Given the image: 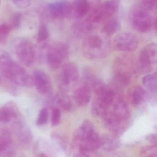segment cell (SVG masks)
Instances as JSON below:
<instances>
[{
    "instance_id": "cell-1",
    "label": "cell",
    "mask_w": 157,
    "mask_h": 157,
    "mask_svg": "<svg viewBox=\"0 0 157 157\" xmlns=\"http://www.w3.org/2000/svg\"><path fill=\"white\" fill-rule=\"evenodd\" d=\"M101 137L95 130L94 124L85 120L73 133L72 142L77 150V156L87 157L101 147Z\"/></svg>"
},
{
    "instance_id": "cell-2",
    "label": "cell",
    "mask_w": 157,
    "mask_h": 157,
    "mask_svg": "<svg viewBox=\"0 0 157 157\" xmlns=\"http://www.w3.org/2000/svg\"><path fill=\"white\" fill-rule=\"evenodd\" d=\"M0 59L1 77L17 86L29 88L34 85L33 76L14 61L9 53L5 51L1 52Z\"/></svg>"
},
{
    "instance_id": "cell-3",
    "label": "cell",
    "mask_w": 157,
    "mask_h": 157,
    "mask_svg": "<svg viewBox=\"0 0 157 157\" xmlns=\"http://www.w3.org/2000/svg\"><path fill=\"white\" fill-rule=\"evenodd\" d=\"M109 36L102 34L91 33L83 39L82 49L84 56L91 60L104 58L111 50Z\"/></svg>"
},
{
    "instance_id": "cell-4",
    "label": "cell",
    "mask_w": 157,
    "mask_h": 157,
    "mask_svg": "<svg viewBox=\"0 0 157 157\" xmlns=\"http://www.w3.org/2000/svg\"><path fill=\"white\" fill-rule=\"evenodd\" d=\"M69 56V47L64 43L57 42L49 46L46 54V60L52 70L61 68Z\"/></svg>"
},
{
    "instance_id": "cell-5",
    "label": "cell",
    "mask_w": 157,
    "mask_h": 157,
    "mask_svg": "<svg viewBox=\"0 0 157 157\" xmlns=\"http://www.w3.org/2000/svg\"><path fill=\"white\" fill-rule=\"evenodd\" d=\"M61 68L58 78V83L62 90H69L76 86L78 81V69L72 62H67Z\"/></svg>"
},
{
    "instance_id": "cell-6",
    "label": "cell",
    "mask_w": 157,
    "mask_h": 157,
    "mask_svg": "<svg viewBox=\"0 0 157 157\" xmlns=\"http://www.w3.org/2000/svg\"><path fill=\"white\" fill-rule=\"evenodd\" d=\"M131 22L133 28L139 33H147L152 27L151 16L147 10L142 5L133 10L131 14Z\"/></svg>"
},
{
    "instance_id": "cell-7",
    "label": "cell",
    "mask_w": 157,
    "mask_h": 157,
    "mask_svg": "<svg viewBox=\"0 0 157 157\" xmlns=\"http://www.w3.org/2000/svg\"><path fill=\"white\" fill-rule=\"evenodd\" d=\"M157 61V44L151 43L141 50L139 57L138 69L142 72H148Z\"/></svg>"
},
{
    "instance_id": "cell-8",
    "label": "cell",
    "mask_w": 157,
    "mask_h": 157,
    "mask_svg": "<svg viewBox=\"0 0 157 157\" xmlns=\"http://www.w3.org/2000/svg\"><path fill=\"white\" fill-rule=\"evenodd\" d=\"M16 54L20 61L27 67L32 66L36 58V52L33 44L27 40L19 42L16 48Z\"/></svg>"
},
{
    "instance_id": "cell-9",
    "label": "cell",
    "mask_w": 157,
    "mask_h": 157,
    "mask_svg": "<svg viewBox=\"0 0 157 157\" xmlns=\"http://www.w3.org/2000/svg\"><path fill=\"white\" fill-rule=\"evenodd\" d=\"M138 44L137 37L129 33H120L116 36L113 41L115 48L123 52H130L136 50Z\"/></svg>"
},
{
    "instance_id": "cell-10",
    "label": "cell",
    "mask_w": 157,
    "mask_h": 157,
    "mask_svg": "<svg viewBox=\"0 0 157 157\" xmlns=\"http://www.w3.org/2000/svg\"><path fill=\"white\" fill-rule=\"evenodd\" d=\"M102 118L106 128L113 135H121L127 127L128 120L120 119L112 112L108 111Z\"/></svg>"
},
{
    "instance_id": "cell-11",
    "label": "cell",
    "mask_w": 157,
    "mask_h": 157,
    "mask_svg": "<svg viewBox=\"0 0 157 157\" xmlns=\"http://www.w3.org/2000/svg\"><path fill=\"white\" fill-rule=\"evenodd\" d=\"M48 14L54 19L71 18V4L67 2H57L47 6Z\"/></svg>"
},
{
    "instance_id": "cell-12",
    "label": "cell",
    "mask_w": 157,
    "mask_h": 157,
    "mask_svg": "<svg viewBox=\"0 0 157 157\" xmlns=\"http://www.w3.org/2000/svg\"><path fill=\"white\" fill-rule=\"evenodd\" d=\"M32 76L34 85L39 93L44 95H47L51 93L52 82L49 76L45 72L40 70H36L34 71Z\"/></svg>"
},
{
    "instance_id": "cell-13",
    "label": "cell",
    "mask_w": 157,
    "mask_h": 157,
    "mask_svg": "<svg viewBox=\"0 0 157 157\" xmlns=\"http://www.w3.org/2000/svg\"><path fill=\"white\" fill-rule=\"evenodd\" d=\"M13 128L19 142L24 146H29L33 140V134L30 127L21 118L13 122Z\"/></svg>"
},
{
    "instance_id": "cell-14",
    "label": "cell",
    "mask_w": 157,
    "mask_h": 157,
    "mask_svg": "<svg viewBox=\"0 0 157 157\" xmlns=\"http://www.w3.org/2000/svg\"><path fill=\"white\" fill-rule=\"evenodd\" d=\"M15 153L10 131L6 128H2L0 131V156L12 157L15 156Z\"/></svg>"
},
{
    "instance_id": "cell-15",
    "label": "cell",
    "mask_w": 157,
    "mask_h": 157,
    "mask_svg": "<svg viewBox=\"0 0 157 157\" xmlns=\"http://www.w3.org/2000/svg\"><path fill=\"white\" fill-rule=\"evenodd\" d=\"M92 90L90 86L85 81L75 88L73 93V99L78 106L84 107L90 103Z\"/></svg>"
},
{
    "instance_id": "cell-16",
    "label": "cell",
    "mask_w": 157,
    "mask_h": 157,
    "mask_svg": "<svg viewBox=\"0 0 157 157\" xmlns=\"http://www.w3.org/2000/svg\"><path fill=\"white\" fill-rule=\"evenodd\" d=\"M133 66V61L129 57L123 56L117 58L114 63L115 75L130 78Z\"/></svg>"
},
{
    "instance_id": "cell-17",
    "label": "cell",
    "mask_w": 157,
    "mask_h": 157,
    "mask_svg": "<svg viewBox=\"0 0 157 157\" xmlns=\"http://www.w3.org/2000/svg\"><path fill=\"white\" fill-rule=\"evenodd\" d=\"M95 25L86 18L79 19L73 24L72 31L74 35L78 38H85L94 30Z\"/></svg>"
},
{
    "instance_id": "cell-18",
    "label": "cell",
    "mask_w": 157,
    "mask_h": 157,
    "mask_svg": "<svg viewBox=\"0 0 157 157\" xmlns=\"http://www.w3.org/2000/svg\"><path fill=\"white\" fill-rule=\"evenodd\" d=\"M19 117L18 108L12 102L7 103L0 110V120L2 123L6 124L11 120H15Z\"/></svg>"
},
{
    "instance_id": "cell-19",
    "label": "cell",
    "mask_w": 157,
    "mask_h": 157,
    "mask_svg": "<svg viewBox=\"0 0 157 157\" xmlns=\"http://www.w3.org/2000/svg\"><path fill=\"white\" fill-rule=\"evenodd\" d=\"M50 104L55 105L54 107H58L61 111L65 112H69L73 107L71 98L65 91L58 93L53 97Z\"/></svg>"
},
{
    "instance_id": "cell-20",
    "label": "cell",
    "mask_w": 157,
    "mask_h": 157,
    "mask_svg": "<svg viewBox=\"0 0 157 157\" xmlns=\"http://www.w3.org/2000/svg\"><path fill=\"white\" fill-rule=\"evenodd\" d=\"M71 4V18L82 19L87 15L90 10L89 0H74Z\"/></svg>"
},
{
    "instance_id": "cell-21",
    "label": "cell",
    "mask_w": 157,
    "mask_h": 157,
    "mask_svg": "<svg viewBox=\"0 0 157 157\" xmlns=\"http://www.w3.org/2000/svg\"><path fill=\"white\" fill-rule=\"evenodd\" d=\"M121 145L118 136L111 134L105 135L101 137V147L103 150L107 152L114 151L120 147Z\"/></svg>"
},
{
    "instance_id": "cell-22",
    "label": "cell",
    "mask_w": 157,
    "mask_h": 157,
    "mask_svg": "<svg viewBox=\"0 0 157 157\" xmlns=\"http://www.w3.org/2000/svg\"><path fill=\"white\" fill-rule=\"evenodd\" d=\"M113 113L120 119L128 120L129 117V111L128 106L123 100H119L114 104Z\"/></svg>"
},
{
    "instance_id": "cell-23",
    "label": "cell",
    "mask_w": 157,
    "mask_h": 157,
    "mask_svg": "<svg viewBox=\"0 0 157 157\" xmlns=\"http://www.w3.org/2000/svg\"><path fill=\"white\" fill-rule=\"evenodd\" d=\"M109 105L96 97L91 105V113L95 117H102L108 111Z\"/></svg>"
},
{
    "instance_id": "cell-24",
    "label": "cell",
    "mask_w": 157,
    "mask_h": 157,
    "mask_svg": "<svg viewBox=\"0 0 157 157\" xmlns=\"http://www.w3.org/2000/svg\"><path fill=\"white\" fill-rule=\"evenodd\" d=\"M119 7L118 0H109L103 2L102 4V13L104 20L114 14L118 10Z\"/></svg>"
},
{
    "instance_id": "cell-25",
    "label": "cell",
    "mask_w": 157,
    "mask_h": 157,
    "mask_svg": "<svg viewBox=\"0 0 157 157\" xmlns=\"http://www.w3.org/2000/svg\"><path fill=\"white\" fill-rule=\"evenodd\" d=\"M142 81L143 85L150 92H157V71L153 74H149L145 76Z\"/></svg>"
},
{
    "instance_id": "cell-26",
    "label": "cell",
    "mask_w": 157,
    "mask_h": 157,
    "mask_svg": "<svg viewBox=\"0 0 157 157\" xmlns=\"http://www.w3.org/2000/svg\"><path fill=\"white\" fill-rule=\"evenodd\" d=\"M120 27V23L117 19H111L107 21L103 27L102 32L109 36L114 34L119 31Z\"/></svg>"
},
{
    "instance_id": "cell-27",
    "label": "cell",
    "mask_w": 157,
    "mask_h": 157,
    "mask_svg": "<svg viewBox=\"0 0 157 157\" xmlns=\"http://www.w3.org/2000/svg\"><path fill=\"white\" fill-rule=\"evenodd\" d=\"M96 96L109 106L114 101L115 94L113 89L107 86L100 93L96 94Z\"/></svg>"
},
{
    "instance_id": "cell-28",
    "label": "cell",
    "mask_w": 157,
    "mask_h": 157,
    "mask_svg": "<svg viewBox=\"0 0 157 157\" xmlns=\"http://www.w3.org/2000/svg\"><path fill=\"white\" fill-rule=\"evenodd\" d=\"M146 93L143 88L137 87L136 88L131 94V101L133 105L138 106L140 105L145 99Z\"/></svg>"
},
{
    "instance_id": "cell-29",
    "label": "cell",
    "mask_w": 157,
    "mask_h": 157,
    "mask_svg": "<svg viewBox=\"0 0 157 157\" xmlns=\"http://www.w3.org/2000/svg\"><path fill=\"white\" fill-rule=\"evenodd\" d=\"M49 37V33L47 26L45 24L40 25L36 36L37 41L40 43H44L48 40Z\"/></svg>"
},
{
    "instance_id": "cell-30",
    "label": "cell",
    "mask_w": 157,
    "mask_h": 157,
    "mask_svg": "<svg viewBox=\"0 0 157 157\" xmlns=\"http://www.w3.org/2000/svg\"><path fill=\"white\" fill-rule=\"evenodd\" d=\"M140 154L142 157H157V144L143 147Z\"/></svg>"
},
{
    "instance_id": "cell-31",
    "label": "cell",
    "mask_w": 157,
    "mask_h": 157,
    "mask_svg": "<svg viewBox=\"0 0 157 157\" xmlns=\"http://www.w3.org/2000/svg\"><path fill=\"white\" fill-rule=\"evenodd\" d=\"M49 113L47 108H43L40 110L36 120V125L42 126L44 125L48 121Z\"/></svg>"
},
{
    "instance_id": "cell-32",
    "label": "cell",
    "mask_w": 157,
    "mask_h": 157,
    "mask_svg": "<svg viewBox=\"0 0 157 157\" xmlns=\"http://www.w3.org/2000/svg\"><path fill=\"white\" fill-rule=\"evenodd\" d=\"M11 31L9 25L3 23L0 26V43L4 44L8 39L10 32Z\"/></svg>"
},
{
    "instance_id": "cell-33",
    "label": "cell",
    "mask_w": 157,
    "mask_h": 157,
    "mask_svg": "<svg viewBox=\"0 0 157 157\" xmlns=\"http://www.w3.org/2000/svg\"><path fill=\"white\" fill-rule=\"evenodd\" d=\"M61 110L58 107H53L52 108L51 124L53 126H56L59 124L61 120Z\"/></svg>"
},
{
    "instance_id": "cell-34",
    "label": "cell",
    "mask_w": 157,
    "mask_h": 157,
    "mask_svg": "<svg viewBox=\"0 0 157 157\" xmlns=\"http://www.w3.org/2000/svg\"><path fill=\"white\" fill-rule=\"evenodd\" d=\"M21 14L20 13H16L13 14V16L9 24V26L11 30H16L19 28L21 25Z\"/></svg>"
},
{
    "instance_id": "cell-35",
    "label": "cell",
    "mask_w": 157,
    "mask_h": 157,
    "mask_svg": "<svg viewBox=\"0 0 157 157\" xmlns=\"http://www.w3.org/2000/svg\"><path fill=\"white\" fill-rule=\"evenodd\" d=\"M157 0H141L142 6L148 10H154Z\"/></svg>"
},
{
    "instance_id": "cell-36",
    "label": "cell",
    "mask_w": 157,
    "mask_h": 157,
    "mask_svg": "<svg viewBox=\"0 0 157 157\" xmlns=\"http://www.w3.org/2000/svg\"><path fill=\"white\" fill-rule=\"evenodd\" d=\"M13 3L20 8L28 7L32 2V0H11Z\"/></svg>"
},
{
    "instance_id": "cell-37",
    "label": "cell",
    "mask_w": 157,
    "mask_h": 157,
    "mask_svg": "<svg viewBox=\"0 0 157 157\" xmlns=\"http://www.w3.org/2000/svg\"><path fill=\"white\" fill-rule=\"evenodd\" d=\"M146 139L148 142L153 143L154 144H157V134H151L146 136Z\"/></svg>"
},
{
    "instance_id": "cell-38",
    "label": "cell",
    "mask_w": 157,
    "mask_h": 157,
    "mask_svg": "<svg viewBox=\"0 0 157 157\" xmlns=\"http://www.w3.org/2000/svg\"><path fill=\"white\" fill-rule=\"evenodd\" d=\"M155 30H156V31L157 32V18L156 19L155 22Z\"/></svg>"
},
{
    "instance_id": "cell-39",
    "label": "cell",
    "mask_w": 157,
    "mask_h": 157,
    "mask_svg": "<svg viewBox=\"0 0 157 157\" xmlns=\"http://www.w3.org/2000/svg\"><path fill=\"white\" fill-rule=\"evenodd\" d=\"M154 10L157 11V0L156 1V4H155V7H154Z\"/></svg>"
},
{
    "instance_id": "cell-40",
    "label": "cell",
    "mask_w": 157,
    "mask_h": 157,
    "mask_svg": "<svg viewBox=\"0 0 157 157\" xmlns=\"http://www.w3.org/2000/svg\"><path fill=\"white\" fill-rule=\"evenodd\" d=\"M154 128H155V130H156V131L157 132V125H156L154 127Z\"/></svg>"
}]
</instances>
